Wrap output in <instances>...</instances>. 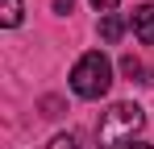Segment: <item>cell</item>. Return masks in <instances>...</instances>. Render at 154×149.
Instances as JSON below:
<instances>
[{
	"mask_svg": "<svg viewBox=\"0 0 154 149\" xmlns=\"http://www.w3.org/2000/svg\"><path fill=\"white\" fill-rule=\"evenodd\" d=\"M142 124H146V112L137 104H112L100 116V124H96V137H100V145L121 149L133 141V133H142Z\"/></svg>",
	"mask_w": 154,
	"mask_h": 149,
	"instance_id": "obj_1",
	"label": "cell"
},
{
	"mask_svg": "<svg viewBox=\"0 0 154 149\" xmlns=\"http://www.w3.org/2000/svg\"><path fill=\"white\" fill-rule=\"evenodd\" d=\"M108 87H112V62H108V54L104 50H88L75 62V71H71V91L83 95V99H100Z\"/></svg>",
	"mask_w": 154,
	"mask_h": 149,
	"instance_id": "obj_2",
	"label": "cell"
},
{
	"mask_svg": "<svg viewBox=\"0 0 154 149\" xmlns=\"http://www.w3.org/2000/svg\"><path fill=\"white\" fill-rule=\"evenodd\" d=\"M133 33H137L146 46H154V4H142V8L133 13Z\"/></svg>",
	"mask_w": 154,
	"mask_h": 149,
	"instance_id": "obj_3",
	"label": "cell"
},
{
	"mask_svg": "<svg viewBox=\"0 0 154 149\" xmlns=\"http://www.w3.org/2000/svg\"><path fill=\"white\" fill-rule=\"evenodd\" d=\"M121 33H125V21H121L117 13H108V17L100 21V37L104 42H121Z\"/></svg>",
	"mask_w": 154,
	"mask_h": 149,
	"instance_id": "obj_4",
	"label": "cell"
},
{
	"mask_svg": "<svg viewBox=\"0 0 154 149\" xmlns=\"http://www.w3.org/2000/svg\"><path fill=\"white\" fill-rule=\"evenodd\" d=\"M0 25H21V0H0Z\"/></svg>",
	"mask_w": 154,
	"mask_h": 149,
	"instance_id": "obj_5",
	"label": "cell"
},
{
	"mask_svg": "<svg viewBox=\"0 0 154 149\" xmlns=\"http://www.w3.org/2000/svg\"><path fill=\"white\" fill-rule=\"evenodd\" d=\"M121 71H125L129 79H142V74H146V66H142V62H137L133 54H125V58H121Z\"/></svg>",
	"mask_w": 154,
	"mask_h": 149,
	"instance_id": "obj_6",
	"label": "cell"
},
{
	"mask_svg": "<svg viewBox=\"0 0 154 149\" xmlns=\"http://www.w3.org/2000/svg\"><path fill=\"white\" fill-rule=\"evenodd\" d=\"M46 149H83V145H79L75 137H71V133H58V137H54V141H50Z\"/></svg>",
	"mask_w": 154,
	"mask_h": 149,
	"instance_id": "obj_7",
	"label": "cell"
},
{
	"mask_svg": "<svg viewBox=\"0 0 154 149\" xmlns=\"http://www.w3.org/2000/svg\"><path fill=\"white\" fill-rule=\"evenodd\" d=\"M121 0H92V8H100V13H108V8H117Z\"/></svg>",
	"mask_w": 154,
	"mask_h": 149,
	"instance_id": "obj_8",
	"label": "cell"
},
{
	"mask_svg": "<svg viewBox=\"0 0 154 149\" xmlns=\"http://www.w3.org/2000/svg\"><path fill=\"white\" fill-rule=\"evenodd\" d=\"M75 8V0H54V13H71Z\"/></svg>",
	"mask_w": 154,
	"mask_h": 149,
	"instance_id": "obj_9",
	"label": "cell"
},
{
	"mask_svg": "<svg viewBox=\"0 0 154 149\" xmlns=\"http://www.w3.org/2000/svg\"><path fill=\"white\" fill-rule=\"evenodd\" d=\"M121 149H154V145H142V141H137V145H133V141H129V145H121Z\"/></svg>",
	"mask_w": 154,
	"mask_h": 149,
	"instance_id": "obj_10",
	"label": "cell"
}]
</instances>
